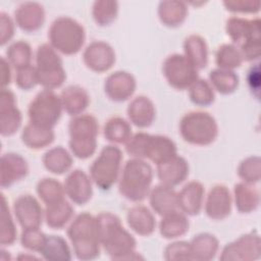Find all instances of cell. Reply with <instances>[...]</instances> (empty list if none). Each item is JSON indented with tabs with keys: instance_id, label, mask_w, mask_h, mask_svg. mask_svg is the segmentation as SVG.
I'll use <instances>...</instances> for the list:
<instances>
[{
	"instance_id": "17",
	"label": "cell",
	"mask_w": 261,
	"mask_h": 261,
	"mask_svg": "<svg viewBox=\"0 0 261 261\" xmlns=\"http://www.w3.org/2000/svg\"><path fill=\"white\" fill-rule=\"evenodd\" d=\"M65 195L71 202L77 205H85L93 195L91 177L81 169H74L64 180Z\"/></svg>"
},
{
	"instance_id": "29",
	"label": "cell",
	"mask_w": 261,
	"mask_h": 261,
	"mask_svg": "<svg viewBox=\"0 0 261 261\" xmlns=\"http://www.w3.org/2000/svg\"><path fill=\"white\" fill-rule=\"evenodd\" d=\"M158 15L164 25L175 28L185 21L188 15V7L182 1H161L158 6Z\"/></svg>"
},
{
	"instance_id": "49",
	"label": "cell",
	"mask_w": 261,
	"mask_h": 261,
	"mask_svg": "<svg viewBox=\"0 0 261 261\" xmlns=\"http://www.w3.org/2000/svg\"><path fill=\"white\" fill-rule=\"evenodd\" d=\"M227 10L231 12H241V13H255L260 9L259 1H250V0H228L223 2Z\"/></svg>"
},
{
	"instance_id": "44",
	"label": "cell",
	"mask_w": 261,
	"mask_h": 261,
	"mask_svg": "<svg viewBox=\"0 0 261 261\" xmlns=\"http://www.w3.org/2000/svg\"><path fill=\"white\" fill-rule=\"evenodd\" d=\"M190 100L198 106H209L214 101V91L209 82L198 79L189 88Z\"/></svg>"
},
{
	"instance_id": "21",
	"label": "cell",
	"mask_w": 261,
	"mask_h": 261,
	"mask_svg": "<svg viewBox=\"0 0 261 261\" xmlns=\"http://www.w3.org/2000/svg\"><path fill=\"white\" fill-rule=\"evenodd\" d=\"M28 172V163L19 154L5 153L1 156L0 185L3 189L9 188L16 181L25 177Z\"/></svg>"
},
{
	"instance_id": "4",
	"label": "cell",
	"mask_w": 261,
	"mask_h": 261,
	"mask_svg": "<svg viewBox=\"0 0 261 261\" xmlns=\"http://www.w3.org/2000/svg\"><path fill=\"white\" fill-rule=\"evenodd\" d=\"M69 149L80 159L91 157L97 147L99 125L96 117L92 114H80L73 116L68 124Z\"/></svg>"
},
{
	"instance_id": "20",
	"label": "cell",
	"mask_w": 261,
	"mask_h": 261,
	"mask_svg": "<svg viewBox=\"0 0 261 261\" xmlns=\"http://www.w3.org/2000/svg\"><path fill=\"white\" fill-rule=\"evenodd\" d=\"M14 19L16 24L22 31L33 33L43 25L45 11L43 6L38 2H22L14 11Z\"/></svg>"
},
{
	"instance_id": "35",
	"label": "cell",
	"mask_w": 261,
	"mask_h": 261,
	"mask_svg": "<svg viewBox=\"0 0 261 261\" xmlns=\"http://www.w3.org/2000/svg\"><path fill=\"white\" fill-rule=\"evenodd\" d=\"M43 164L54 174L66 172L72 165V157L62 146L49 149L43 156Z\"/></svg>"
},
{
	"instance_id": "41",
	"label": "cell",
	"mask_w": 261,
	"mask_h": 261,
	"mask_svg": "<svg viewBox=\"0 0 261 261\" xmlns=\"http://www.w3.org/2000/svg\"><path fill=\"white\" fill-rule=\"evenodd\" d=\"M1 224H0V244L2 246H10L16 240L17 230L10 213L5 196H1Z\"/></svg>"
},
{
	"instance_id": "52",
	"label": "cell",
	"mask_w": 261,
	"mask_h": 261,
	"mask_svg": "<svg viewBox=\"0 0 261 261\" xmlns=\"http://www.w3.org/2000/svg\"><path fill=\"white\" fill-rule=\"evenodd\" d=\"M247 82L248 86L252 92L255 93L256 97L259 95V88H260V69L259 63H256L250 67L247 74Z\"/></svg>"
},
{
	"instance_id": "6",
	"label": "cell",
	"mask_w": 261,
	"mask_h": 261,
	"mask_svg": "<svg viewBox=\"0 0 261 261\" xmlns=\"http://www.w3.org/2000/svg\"><path fill=\"white\" fill-rule=\"evenodd\" d=\"M179 133L181 138L192 145L207 146L217 138L218 125L210 113L191 111L181 117Z\"/></svg>"
},
{
	"instance_id": "42",
	"label": "cell",
	"mask_w": 261,
	"mask_h": 261,
	"mask_svg": "<svg viewBox=\"0 0 261 261\" xmlns=\"http://www.w3.org/2000/svg\"><path fill=\"white\" fill-rule=\"evenodd\" d=\"M215 62L218 68L232 70L240 67L243 57L240 50L232 44H222L215 53Z\"/></svg>"
},
{
	"instance_id": "16",
	"label": "cell",
	"mask_w": 261,
	"mask_h": 261,
	"mask_svg": "<svg viewBox=\"0 0 261 261\" xmlns=\"http://www.w3.org/2000/svg\"><path fill=\"white\" fill-rule=\"evenodd\" d=\"M232 199L229 190L223 185H215L208 192L205 201V213L213 220L226 218L231 211Z\"/></svg>"
},
{
	"instance_id": "37",
	"label": "cell",
	"mask_w": 261,
	"mask_h": 261,
	"mask_svg": "<svg viewBox=\"0 0 261 261\" xmlns=\"http://www.w3.org/2000/svg\"><path fill=\"white\" fill-rule=\"evenodd\" d=\"M105 139L113 144H125L132 135V127L127 120L120 116L109 118L104 125Z\"/></svg>"
},
{
	"instance_id": "32",
	"label": "cell",
	"mask_w": 261,
	"mask_h": 261,
	"mask_svg": "<svg viewBox=\"0 0 261 261\" xmlns=\"http://www.w3.org/2000/svg\"><path fill=\"white\" fill-rule=\"evenodd\" d=\"M189 220L182 212L177 210L164 215L159 223L160 234L165 239H175L189 230Z\"/></svg>"
},
{
	"instance_id": "39",
	"label": "cell",
	"mask_w": 261,
	"mask_h": 261,
	"mask_svg": "<svg viewBox=\"0 0 261 261\" xmlns=\"http://www.w3.org/2000/svg\"><path fill=\"white\" fill-rule=\"evenodd\" d=\"M32 56L33 52L30 44L22 40L11 43L6 50L7 60L16 70L32 65Z\"/></svg>"
},
{
	"instance_id": "28",
	"label": "cell",
	"mask_w": 261,
	"mask_h": 261,
	"mask_svg": "<svg viewBox=\"0 0 261 261\" xmlns=\"http://www.w3.org/2000/svg\"><path fill=\"white\" fill-rule=\"evenodd\" d=\"M190 247L192 260L209 261L216 256L219 244L215 236L208 232H202L192 239Z\"/></svg>"
},
{
	"instance_id": "40",
	"label": "cell",
	"mask_w": 261,
	"mask_h": 261,
	"mask_svg": "<svg viewBox=\"0 0 261 261\" xmlns=\"http://www.w3.org/2000/svg\"><path fill=\"white\" fill-rule=\"evenodd\" d=\"M37 193L40 199L46 205H50L65 199L64 186H62L61 182L55 178L51 177H45L39 180L37 185Z\"/></svg>"
},
{
	"instance_id": "12",
	"label": "cell",
	"mask_w": 261,
	"mask_h": 261,
	"mask_svg": "<svg viewBox=\"0 0 261 261\" xmlns=\"http://www.w3.org/2000/svg\"><path fill=\"white\" fill-rule=\"evenodd\" d=\"M13 212L22 229L40 228L45 213L38 200L30 194L20 195L14 200Z\"/></svg>"
},
{
	"instance_id": "18",
	"label": "cell",
	"mask_w": 261,
	"mask_h": 261,
	"mask_svg": "<svg viewBox=\"0 0 261 261\" xmlns=\"http://www.w3.org/2000/svg\"><path fill=\"white\" fill-rule=\"evenodd\" d=\"M225 31L231 41L240 46L253 40H260V19L250 20L232 16L226 20Z\"/></svg>"
},
{
	"instance_id": "1",
	"label": "cell",
	"mask_w": 261,
	"mask_h": 261,
	"mask_svg": "<svg viewBox=\"0 0 261 261\" xmlns=\"http://www.w3.org/2000/svg\"><path fill=\"white\" fill-rule=\"evenodd\" d=\"M100 244L106 254L113 260L135 259L137 242L122 226L120 218L110 212L96 216Z\"/></svg>"
},
{
	"instance_id": "43",
	"label": "cell",
	"mask_w": 261,
	"mask_h": 261,
	"mask_svg": "<svg viewBox=\"0 0 261 261\" xmlns=\"http://www.w3.org/2000/svg\"><path fill=\"white\" fill-rule=\"evenodd\" d=\"M118 13V3L116 1L99 0L95 1L92 8V15L97 24L104 27L112 23Z\"/></svg>"
},
{
	"instance_id": "8",
	"label": "cell",
	"mask_w": 261,
	"mask_h": 261,
	"mask_svg": "<svg viewBox=\"0 0 261 261\" xmlns=\"http://www.w3.org/2000/svg\"><path fill=\"white\" fill-rule=\"evenodd\" d=\"M121 150L114 145L105 146L90 166V176L101 190H109L118 179L122 161Z\"/></svg>"
},
{
	"instance_id": "22",
	"label": "cell",
	"mask_w": 261,
	"mask_h": 261,
	"mask_svg": "<svg viewBox=\"0 0 261 261\" xmlns=\"http://www.w3.org/2000/svg\"><path fill=\"white\" fill-rule=\"evenodd\" d=\"M205 190L201 182L192 180L186 184L182 189L177 193V208L187 215H197L200 213Z\"/></svg>"
},
{
	"instance_id": "10",
	"label": "cell",
	"mask_w": 261,
	"mask_h": 261,
	"mask_svg": "<svg viewBox=\"0 0 261 261\" xmlns=\"http://www.w3.org/2000/svg\"><path fill=\"white\" fill-rule=\"evenodd\" d=\"M162 71L169 86L176 90L189 89L199 79L198 69L185 55L178 53L166 57Z\"/></svg>"
},
{
	"instance_id": "53",
	"label": "cell",
	"mask_w": 261,
	"mask_h": 261,
	"mask_svg": "<svg viewBox=\"0 0 261 261\" xmlns=\"http://www.w3.org/2000/svg\"><path fill=\"white\" fill-rule=\"evenodd\" d=\"M10 63L5 57H1V87L5 89L11 82Z\"/></svg>"
},
{
	"instance_id": "36",
	"label": "cell",
	"mask_w": 261,
	"mask_h": 261,
	"mask_svg": "<svg viewBox=\"0 0 261 261\" xmlns=\"http://www.w3.org/2000/svg\"><path fill=\"white\" fill-rule=\"evenodd\" d=\"M40 254L49 261H69L72 258L66 241L60 236H47Z\"/></svg>"
},
{
	"instance_id": "11",
	"label": "cell",
	"mask_w": 261,
	"mask_h": 261,
	"mask_svg": "<svg viewBox=\"0 0 261 261\" xmlns=\"http://www.w3.org/2000/svg\"><path fill=\"white\" fill-rule=\"evenodd\" d=\"M261 245L257 232L240 237L237 241L226 244L219 257L222 261H251L260 258Z\"/></svg>"
},
{
	"instance_id": "24",
	"label": "cell",
	"mask_w": 261,
	"mask_h": 261,
	"mask_svg": "<svg viewBox=\"0 0 261 261\" xmlns=\"http://www.w3.org/2000/svg\"><path fill=\"white\" fill-rule=\"evenodd\" d=\"M126 111L130 122L141 128L150 126L156 113L153 102L143 95L134 98L129 102Z\"/></svg>"
},
{
	"instance_id": "26",
	"label": "cell",
	"mask_w": 261,
	"mask_h": 261,
	"mask_svg": "<svg viewBox=\"0 0 261 261\" xmlns=\"http://www.w3.org/2000/svg\"><path fill=\"white\" fill-rule=\"evenodd\" d=\"M126 220L132 230L142 237L152 234L156 227V221L153 213L143 205L132 207L127 211Z\"/></svg>"
},
{
	"instance_id": "2",
	"label": "cell",
	"mask_w": 261,
	"mask_h": 261,
	"mask_svg": "<svg viewBox=\"0 0 261 261\" xmlns=\"http://www.w3.org/2000/svg\"><path fill=\"white\" fill-rule=\"evenodd\" d=\"M67 237L77 259L93 260L100 255V240L96 217L90 213L76 215L67 228Z\"/></svg>"
},
{
	"instance_id": "19",
	"label": "cell",
	"mask_w": 261,
	"mask_h": 261,
	"mask_svg": "<svg viewBox=\"0 0 261 261\" xmlns=\"http://www.w3.org/2000/svg\"><path fill=\"white\" fill-rule=\"evenodd\" d=\"M189 175L187 160L178 155L157 165V176L160 184L174 188L181 184Z\"/></svg>"
},
{
	"instance_id": "33",
	"label": "cell",
	"mask_w": 261,
	"mask_h": 261,
	"mask_svg": "<svg viewBox=\"0 0 261 261\" xmlns=\"http://www.w3.org/2000/svg\"><path fill=\"white\" fill-rule=\"evenodd\" d=\"M52 128L40 127L29 122L21 132V141L30 149L39 150L49 146L54 141Z\"/></svg>"
},
{
	"instance_id": "31",
	"label": "cell",
	"mask_w": 261,
	"mask_h": 261,
	"mask_svg": "<svg viewBox=\"0 0 261 261\" xmlns=\"http://www.w3.org/2000/svg\"><path fill=\"white\" fill-rule=\"evenodd\" d=\"M73 216V207L65 199L46 205L44 217L49 227L54 229L63 228Z\"/></svg>"
},
{
	"instance_id": "14",
	"label": "cell",
	"mask_w": 261,
	"mask_h": 261,
	"mask_svg": "<svg viewBox=\"0 0 261 261\" xmlns=\"http://www.w3.org/2000/svg\"><path fill=\"white\" fill-rule=\"evenodd\" d=\"M83 60L88 68L96 72H104L115 62V52L106 42L94 41L89 44L83 54Z\"/></svg>"
},
{
	"instance_id": "38",
	"label": "cell",
	"mask_w": 261,
	"mask_h": 261,
	"mask_svg": "<svg viewBox=\"0 0 261 261\" xmlns=\"http://www.w3.org/2000/svg\"><path fill=\"white\" fill-rule=\"evenodd\" d=\"M239 76L233 70L216 68L209 73V83L213 90L223 95L233 93L239 87Z\"/></svg>"
},
{
	"instance_id": "3",
	"label": "cell",
	"mask_w": 261,
	"mask_h": 261,
	"mask_svg": "<svg viewBox=\"0 0 261 261\" xmlns=\"http://www.w3.org/2000/svg\"><path fill=\"white\" fill-rule=\"evenodd\" d=\"M153 179V169L144 159H128L118 181L119 193L128 201L141 202L149 196Z\"/></svg>"
},
{
	"instance_id": "15",
	"label": "cell",
	"mask_w": 261,
	"mask_h": 261,
	"mask_svg": "<svg viewBox=\"0 0 261 261\" xmlns=\"http://www.w3.org/2000/svg\"><path fill=\"white\" fill-rule=\"evenodd\" d=\"M136 87L137 83L134 75L123 70L112 72L104 83L105 94L115 102H123L130 98L136 91Z\"/></svg>"
},
{
	"instance_id": "5",
	"label": "cell",
	"mask_w": 261,
	"mask_h": 261,
	"mask_svg": "<svg viewBox=\"0 0 261 261\" xmlns=\"http://www.w3.org/2000/svg\"><path fill=\"white\" fill-rule=\"evenodd\" d=\"M50 45L65 55L77 53L86 39L84 27L69 16H60L54 19L48 31Z\"/></svg>"
},
{
	"instance_id": "34",
	"label": "cell",
	"mask_w": 261,
	"mask_h": 261,
	"mask_svg": "<svg viewBox=\"0 0 261 261\" xmlns=\"http://www.w3.org/2000/svg\"><path fill=\"white\" fill-rule=\"evenodd\" d=\"M233 195L236 207L241 213H250L259 206V192L250 184L239 182L234 185Z\"/></svg>"
},
{
	"instance_id": "45",
	"label": "cell",
	"mask_w": 261,
	"mask_h": 261,
	"mask_svg": "<svg viewBox=\"0 0 261 261\" xmlns=\"http://www.w3.org/2000/svg\"><path fill=\"white\" fill-rule=\"evenodd\" d=\"M239 176L247 184L253 185L260 180L261 161L259 156H250L244 159L238 167Z\"/></svg>"
},
{
	"instance_id": "27",
	"label": "cell",
	"mask_w": 261,
	"mask_h": 261,
	"mask_svg": "<svg viewBox=\"0 0 261 261\" xmlns=\"http://www.w3.org/2000/svg\"><path fill=\"white\" fill-rule=\"evenodd\" d=\"M60 99L63 110L72 116L82 114L90 103L88 92L81 86L76 85L66 87L61 92Z\"/></svg>"
},
{
	"instance_id": "23",
	"label": "cell",
	"mask_w": 261,
	"mask_h": 261,
	"mask_svg": "<svg viewBox=\"0 0 261 261\" xmlns=\"http://www.w3.org/2000/svg\"><path fill=\"white\" fill-rule=\"evenodd\" d=\"M177 155L175 143L162 135H150L145 149V159H149L156 165L167 161Z\"/></svg>"
},
{
	"instance_id": "7",
	"label": "cell",
	"mask_w": 261,
	"mask_h": 261,
	"mask_svg": "<svg viewBox=\"0 0 261 261\" xmlns=\"http://www.w3.org/2000/svg\"><path fill=\"white\" fill-rule=\"evenodd\" d=\"M36 71L38 84L44 89L59 88L66 79L62 59L57 51L47 43L40 45L36 52Z\"/></svg>"
},
{
	"instance_id": "30",
	"label": "cell",
	"mask_w": 261,
	"mask_h": 261,
	"mask_svg": "<svg viewBox=\"0 0 261 261\" xmlns=\"http://www.w3.org/2000/svg\"><path fill=\"white\" fill-rule=\"evenodd\" d=\"M185 56L197 68L203 69L208 63V47L199 35H190L184 42Z\"/></svg>"
},
{
	"instance_id": "48",
	"label": "cell",
	"mask_w": 261,
	"mask_h": 261,
	"mask_svg": "<svg viewBox=\"0 0 261 261\" xmlns=\"http://www.w3.org/2000/svg\"><path fill=\"white\" fill-rule=\"evenodd\" d=\"M15 84L19 89L24 91L33 89L38 84L36 67L29 65L17 69L15 74Z\"/></svg>"
},
{
	"instance_id": "46",
	"label": "cell",
	"mask_w": 261,
	"mask_h": 261,
	"mask_svg": "<svg viewBox=\"0 0 261 261\" xmlns=\"http://www.w3.org/2000/svg\"><path fill=\"white\" fill-rule=\"evenodd\" d=\"M47 236L40 228L23 229L20 236V244L27 250L40 253Z\"/></svg>"
},
{
	"instance_id": "50",
	"label": "cell",
	"mask_w": 261,
	"mask_h": 261,
	"mask_svg": "<svg viewBox=\"0 0 261 261\" xmlns=\"http://www.w3.org/2000/svg\"><path fill=\"white\" fill-rule=\"evenodd\" d=\"M14 35V22L5 12H0V44L1 46L9 42Z\"/></svg>"
},
{
	"instance_id": "51",
	"label": "cell",
	"mask_w": 261,
	"mask_h": 261,
	"mask_svg": "<svg viewBox=\"0 0 261 261\" xmlns=\"http://www.w3.org/2000/svg\"><path fill=\"white\" fill-rule=\"evenodd\" d=\"M243 60L253 61L260 57V40H253L240 46Z\"/></svg>"
},
{
	"instance_id": "9",
	"label": "cell",
	"mask_w": 261,
	"mask_h": 261,
	"mask_svg": "<svg viewBox=\"0 0 261 261\" xmlns=\"http://www.w3.org/2000/svg\"><path fill=\"white\" fill-rule=\"evenodd\" d=\"M62 110L60 96L53 90L43 89L31 101L28 108V115L32 124L45 128H53L60 119Z\"/></svg>"
},
{
	"instance_id": "47",
	"label": "cell",
	"mask_w": 261,
	"mask_h": 261,
	"mask_svg": "<svg viewBox=\"0 0 261 261\" xmlns=\"http://www.w3.org/2000/svg\"><path fill=\"white\" fill-rule=\"evenodd\" d=\"M164 259L167 261L192 260L190 243L178 241L169 244L164 250Z\"/></svg>"
},
{
	"instance_id": "25",
	"label": "cell",
	"mask_w": 261,
	"mask_h": 261,
	"mask_svg": "<svg viewBox=\"0 0 261 261\" xmlns=\"http://www.w3.org/2000/svg\"><path fill=\"white\" fill-rule=\"evenodd\" d=\"M149 203L155 213L164 216L177 209V193L173 188L160 184L151 189Z\"/></svg>"
},
{
	"instance_id": "13",
	"label": "cell",
	"mask_w": 261,
	"mask_h": 261,
	"mask_svg": "<svg viewBox=\"0 0 261 261\" xmlns=\"http://www.w3.org/2000/svg\"><path fill=\"white\" fill-rule=\"evenodd\" d=\"M21 112L16 107L15 96L8 89L0 92V133L3 137H10L16 133L21 124Z\"/></svg>"
}]
</instances>
